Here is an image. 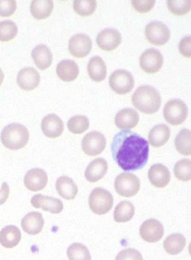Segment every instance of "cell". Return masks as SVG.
I'll return each instance as SVG.
<instances>
[{
	"label": "cell",
	"instance_id": "1",
	"mask_svg": "<svg viewBox=\"0 0 191 260\" xmlns=\"http://www.w3.org/2000/svg\"><path fill=\"white\" fill-rule=\"evenodd\" d=\"M111 149L114 160L126 172L140 171L147 164L149 144L136 133L127 130L118 133Z\"/></svg>",
	"mask_w": 191,
	"mask_h": 260
},
{
	"label": "cell",
	"instance_id": "2",
	"mask_svg": "<svg viewBox=\"0 0 191 260\" xmlns=\"http://www.w3.org/2000/svg\"><path fill=\"white\" fill-rule=\"evenodd\" d=\"M132 102L134 108L141 113L152 115L159 110L161 95L156 88L145 85L136 89L132 96Z\"/></svg>",
	"mask_w": 191,
	"mask_h": 260
},
{
	"label": "cell",
	"instance_id": "3",
	"mask_svg": "<svg viewBox=\"0 0 191 260\" xmlns=\"http://www.w3.org/2000/svg\"><path fill=\"white\" fill-rule=\"evenodd\" d=\"M30 140V132L24 125L14 123L7 125L1 133L3 145L11 150H18L26 145Z\"/></svg>",
	"mask_w": 191,
	"mask_h": 260
},
{
	"label": "cell",
	"instance_id": "4",
	"mask_svg": "<svg viewBox=\"0 0 191 260\" xmlns=\"http://www.w3.org/2000/svg\"><path fill=\"white\" fill-rule=\"evenodd\" d=\"M113 205V196L110 192L103 188H95L89 197V206L92 212L96 215H102L108 213Z\"/></svg>",
	"mask_w": 191,
	"mask_h": 260
},
{
	"label": "cell",
	"instance_id": "5",
	"mask_svg": "<svg viewBox=\"0 0 191 260\" xmlns=\"http://www.w3.org/2000/svg\"><path fill=\"white\" fill-rule=\"evenodd\" d=\"M114 188L121 197H132L135 196L141 188L139 178L132 173H123L116 178Z\"/></svg>",
	"mask_w": 191,
	"mask_h": 260
},
{
	"label": "cell",
	"instance_id": "6",
	"mask_svg": "<svg viewBox=\"0 0 191 260\" xmlns=\"http://www.w3.org/2000/svg\"><path fill=\"white\" fill-rule=\"evenodd\" d=\"M187 114V105L178 99L170 100L163 108V117L172 125H181L186 120Z\"/></svg>",
	"mask_w": 191,
	"mask_h": 260
},
{
	"label": "cell",
	"instance_id": "7",
	"mask_svg": "<svg viewBox=\"0 0 191 260\" xmlns=\"http://www.w3.org/2000/svg\"><path fill=\"white\" fill-rule=\"evenodd\" d=\"M109 85L114 92L124 95L132 91L134 86V80L129 71L119 69L111 75Z\"/></svg>",
	"mask_w": 191,
	"mask_h": 260
},
{
	"label": "cell",
	"instance_id": "8",
	"mask_svg": "<svg viewBox=\"0 0 191 260\" xmlns=\"http://www.w3.org/2000/svg\"><path fill=\"white\" fill-rule=\"evenodd\" d=\"M146 39L153 45L161 47L166 44L170 39V30L165 23L153 21L148 23L145 30Z\"/></svg>",
	"mask_w": 191,
	"mask_h": 260
},
{
	"label": "cell",
	"instance_id": "9",
	"mask_svg": "<svg viewBox=\"0 0 191 260\" xmlns=\"http://www.w3.org/2000/svg\"><path fill=\"white\" fill-rule=\"evenodd\" d=\"M106 147V139L101 133L92 132L83 138L81 148L87 155L95 157L103 152Z\"/></svg>",
	"mask_w": 191,
	"mask_h": 260
},
{
	"label": "cell",
	"instance_id": "10",
	"mask_svg": "<svg viewBox=\"0 0 191 260\" xmlns=\"http://www.w3.org/2000/svg\"><path fill=\"white\" fill-rule=\"evenodd\" d=\"M163 64V55L157 49H146L140 57L141 69L148 74L153 75L158 73L161 69Z\"/></svg>",
	"mask_w": 191,
	"mask_h": 260
},
{
	"label": "cell",
	"instance_id": "11",
	"mask_svg": "<svg viewBox=\"0 0 191 260\" xmlns=\"http://www.w3.org/2000/svg\"><path fill=\"white\" fill-rule=\"evenodd\" d=\"M93 42L90 37L85 34H78L70 39L69 49L70 53L76 58H85L90 54Z\"/></svg>",
	"mask_w": 191,
	"mask_h": 260
},
{
	"label": "cell",
	"instance_id": "12",
	"mask_svg": "<svg viewBox=\"0 0 191 260\" xmlns=\"http://www.w3.org/2000/svg\"><path fill=\"white\" fill-rule=\"evenodd\" d=\"M163 226L156 219H149L145 221L140 228V235L146 242H158L163 237Z\"/></svg>",
	"mask_w": 191,
	"mask_h": 260
},
{
	"label": "cell",
	"instance_id": "13",
	"mask_svg": "<svg viewBox=\"0 0 191 260\" xmlns=\"http://www.w3.org/2000/svg\"><path fill=\"white\" fill-rule=\"evenodd\" d=\"M96 42L102 50L112 52L122 43V35L115 28H107L98 34Z\"/></svg>",
	"mask_w": 191,
	"mask_h": 260
},
{
	"label": "cell",
	"instance_id": "14",
	"mask_svg": "<svg viewBox=\"0 0 191 260\" xmlns=\"http://www.w3.org/2000/svg\"><path fill=\"white\" fill-rule=\"evenodd\" d=\"M24 185L27 189L31 191H42L48 182V176L44 170L40 168H33L27 172L24 177Z\"/></svg>",
	"mask_w": 191,
	"mask_h": 260
},
{
	"label": "cell",
	"instance_id": "15",
	"mask_svg": "<svg viewBox=\"0 0 191 260\" xmlns=\"http://www.w3.org/2000/svg\"><path fill=\"white\" fill-rule=\"evenodd\" d=\"M31 203L35 208L42 209L52 214L61 213L64 210V204L59 199L42 194L35 195L31 200Z\"/></svg>",
	"mask_w": 191,
	"mask_h": 260
},
{
	"label": "cell",
	"instance_id": "16",
	"mask_svg": "<svg viewBox=\"0 0 191 260\" xmlns=\"http://www.w3.org/2000/svg\"><path fill=\"white\" fill-rule=\"evenodd\" d=\"M41 128L45 137L56 139L62 135L64 125L63 120L58 115L49 114L42 119Z\"/></svg>",
	"mask_w": 191,
	"mask_h": 260
},
{
	"label": "cell",
	"instance_id": "17",
	"mask_svg": "<svg viewBox=\"0 0 191 260\" xmlns=\"http://www.w3.org/2000/svg\"><path fill=\"white\" fill-rule=\"evenodd\" d=\"M40 83V75L33 68H25L20 70L17 76V84L25 91L35 90Z\"/></svg>",
	"mask_w": 191,
	"mask_h": 260
},
{
	"label": "cell",
	"instance_id": "18",
	"mask_svg": "<svg viewBox=\"0 0 191 260\" xmlns=\"http://www.w3.org/2000/svg\"><path fill=\"white\" fill-rule=\"evenodd\" d=\"M148 179L156 188H165L170 183L171 174L166 166L162 164H155L150 168Z\"/></svg>",
	"mask_w": 191,
	"mask_h": 260
},
{
	"label": "cell",
	"instance_id": "19",
	"mask_svg": "<svg viewBox=\"0 0 191 260\" xmlns=\"http://www.w3.org/2000/svg\"><path fill=\"white\" fill-rule=\"evenodd\" d=\"M140 121V115L135 110L125 108L116 115L115 124L117 128L124 131L134 128Z\"/></svg>",
	"mask_w": 191,
	"mask_h": 260
},
{
	"label": "cell",
	"instance_id": "20",
	"mask_svg": "<svg viewBox=\"0 0 191 260\" xmlns=\"http://www.w3.org/2000/svg\"><path fill=\"white\" fill-rule=\"evenodd\" d=\"M108 162L103 158H97L89 164L85 176L90 183H96L101 180L108 172Z\"/></svg>",
	"mask_w": 191,
	"mask_h": 260
},
{
	"label": "cell",
	"instance_id": "21",
	"mask_svg": "<svg viewBox=\"0 0 191 260\" xmlns=\"http://www.w3.org/2000/svg\"><path fill=\"white\" fill-rule=\"evenodd\" d=\"M44 220L42 214L32 212L22 219L21 228L24 232L30 235H37L43 229Z\"/></svg>",
	"mask_w": 191,
	"mask_h": 260
},
{
	"label": "cell",
	"instance_id": "22",
	"mask_svg": "<svg viewBox=\"0 0 191 260\" xmlns=\"http://www.w3.org/2000/svg\"><path fill=\"white\" fill-rule=\"evenodd\" d=\"M58 76L64 82H71L77 79L79 69L78 64L71 59H65L60 62L56 69Z\"/></svg>",
	"mask_w": 191,
	"mask_h": 260
},
{
	"label": "cell",
	"instance_id": "23",
	"mask_svg": "<svg viewBox=\"0 0 191 260\" xmlns=\"http://www.w3.org/2000/svg\"><path fill=\"white\" fill-rule=\"evenodd\" d=\"M32 57L36 66L41 71L48 69L52 64V52L44 44H39L35 47L32 52Z\"/></svg>",
	"mask_w": 191,
	"mask_h": 260
},
{
	"label": "cell",
	"instance_id": "24",
	"mask_svg": "<svg viewBox=\"0 0 191 260\" xmlns=\"http://www.w3.org/2000/svg\"><path fill=\"white\" fill-rule=\"evenodd\" d=\"M56 190L60 196L66 200H74L78 193V187L69 177H60L56 181Z\"/></svg>",
	"mask_w": 191,
	"mask_h": 260
},
{
	"label": "cell",
	"instance_id": "25",
	"mask_svg": "<svg viewBox=\"0 0 191 260\" xmlns=\"http://www.w3.org/2000/svg\"><path fill=\"white\" fill-rule=\"evenodd\" d=\"M21 233L15 225H7L0 231V244L5 248L12 249L19 244Z\"/></svg>",
	"mask_w": 191,
	"mask_h": 260
},
{
	"label": "cell",
	"instance_id": "26",
	"mask_svg": "<svg viewBox=\"0 0 191 260\" xmlns=\"http://www.w3.org/2000/svg\"><path fill=\"white\" fill-rule=\"evenodd\" d=\"M88 72L90 79L95 82H101L107 76V67L101 57L96 56L90 59L88 64Z\"/></svg>",
	"mask_w": 191,
	"mask_h": 260
},
{
	"label": "cell",
	"instance_id": "27",
	"mask_svg": "<svg viewBox=\"0 0 191 260\" xmlns=\"http://www.w3.org/2000/svg\"><path fill=\"white\" fill-rule=\"evenodd\" d=\"M170 138V129L166 125H157L149 132L148 140L150 144L155 148L161 147L166 144Z\"/></svg>",
	"mask_w": 191,
	"mask_h": 260
},
{
	"label": "cell",
	"instance_id": "28",
	"mask_svg": "<svg viewBox=\"0 0 191 260\" xmlns=\"http://www.w3.org/2000/svg\"><path fill=\"white\" fill-rule=\"evenodd\" d=\"M53 8L52 0H34L31 4V13L35 19L44 20L51 15Z\"/></svg>",
	"mask_w": 191,
	"mask_h": 260
},
{
	"label": "cell",
	"instance_id": "29",
	"mask_svg": "<svg viewBox=\"0 0 191 260\" xmlns=\"http://www.w3.org/2000/svg\"><path fill=\"white\" fill-rule=\"evenodd\" d=\"M186 245V239L180 234H172L163 241V249L171 255H177L183 250Z\"/></svg>",
	"mask_w": 191,
	"mask_h": 260
},
{
	"label": "cell",
	"instance_id": "30",
	"mask_svg": "<svg viewBox=\"0 0 191 260\" xmlns=\"http://www.w3.org/2000/svg\"><path fill=\"white\" fill-rule=\"evenodd\" d=\"M135 209L129 201L120 202L115 208L114 220L117 222H129L134 217Z\"/></svg>",
	"mask_w": 191,
	"mask_h": 260
},
{
	"label": "cell",
	"instance_id": "31",
	"mask_svg": "<svg viewBox=\"0 0 191 260\" xmlns=\"http://www.w3.org/2000/svg\"><path fill=\"white\" fill-rule=\"evenodd\" d=\"M191 133L188 129H182L177 134L175 140V145L177 152L183 156H190Z\"/></svg>",
	"mask_w": 191,
	"mask_h": 260
},
{
	"label": "cell",
	"instance_id": "32",
	"mask_svg": "<svg viewBox=\"0 0 191 260\" xmlns=\"http://www.w3.org/2000/svg\"><path fill=\"white\" fill-rule=\"evenodd\" d=\"M67 126L73 134H81L89 128L90 120L85 115H76L69 119Z\"/></svg>",
	"mask_w": 191,
	"mask_h": 260
},
{
	"label": "cell",
	"instance_id": "33",
	"mask_svg": "<svg viewBox=\"0 0 191 260\" xmlns=\"http://www.w3.org/2000/svg\"><path fill=\"white\" fill-rule=\"evenodd\" d=\"M73 8L75 13L80 16H90L96 10L97 2L95 0H75Z\"/></svg>",
	"mask_w": 191,
	"mask_h": 260
},
{
	"label": "cell",
	"instance_id": "34",
	"mask_svg": "<svg viewBox=\"0 0 191 260\" xmlns=\"http://www.w3.org/2000/svg\"><path fill=\"white\" fill-rule=\"evenodd\" d=\"M67 256L69 260H92L88 247L79 243H74L69 246Z\"/></svg>",
	"mask_w": 191,
	"mask_h": 260
},
{
	"label": "cell",
	"instance_id": "35",
	"mask_svg": "<svg viewBox=\"0 0 191 260\" xmlns=\"http://www.w3.org/2000/svg\"><path fill=\"white\" fill-rule=\"evenodd\" d=\"M167 8L170 13L176 16H183L190 11V0H168Z\"/></svg>",
	"mask_w": 191,
	"mask_h": 260
},
{
	"label": "cell",
	"instance_id": "36",
	"mask_svg": "<svg viewBox=\"0 0 191 260\" xmlns=\"http://www.w3.org/2000/svg\"><path fill=\"white\" fill-rule=\"evenodd\" d=\"M18 35V27L12 20L0 22V42L13 40Z\"/></svg>",
	"mask_w": 191,
	"mask_h": 260
},
{
	"label": "cell",
	"instance_id": "37",
	"mask_svg": "<svg viewBox=\"0 0 191 260\" xmlns=\"http://www.w3.org/2000/svg\"><path fill=\"white\" fill-rule=\"evenodd\" d=\"M174 173L179 181H189L191 179V160L181 159L175 164Z\"/></svg>",
	"mask_w": 191,
	"mask_h": 260
},
{
	"label": "cell",
	"instance_id": "38",
	"mask_svg": "<svg viewBox=\"0 0 191 260\" xmlns=\"http://www.w3.org/2000/svg\"><path fill=\"white\" fill-rule=\"evenodd\" d=\"M132 5L133 8L138 12V13L144 14L151 11L154 8L156 1L155 0H132Z\"/></svg>",
	"mask_w": 191,
	"mask_h": 260
},
{
	"label": "cell",
	"instance_id": "39",
	"mask_svg": "<svg viewBox=\"0 0 191 260\" xmlns=\"http://www.w3.org/2000/svg\"><path fill=\"white\" fill-rule=\"evenodd\" d=\"M17 4L15 0H0V16L10 17L14 14Z\"/></svg>",
	"mask_w": 191,
	"mask_h": 260
},
{
	"label": "cell",
	"instance_id": "40",
	"mask_svg": "<svg viewBox=\"0 0 191 260\" xmlns=\"http://www.w3.org/2000/svg\"><path fill=\"white\" fill-rule=\"evenodd\" d=\"M116 260H143L140 251L131 248L124 249L117 254Z\"/></svg>",
	"mask_w": 191,
	"mask_h": 260
},
{
	"label": "cell",
	"instance_id": "41",
	"mask_svg": "<svg viewBox=\"0 0 191 260\" xmlns=\"http://www.w3.org/2000/svg\"><path fill=\"white\" fill-rule=\"evenodd\" d=\"M190 44V37H186L180 41L178 46L180 54L184 57H187V58H190L191 57Z\"/></svg>",
	"mask_w": 191,
	"mask_h": 260
},
{
	"label": "cell",
	"instance_id": "42",
	"mask_svg": "<svg viewBox=\"0 0 191 260\" xmlns=\"http://www.w3.org/2000/svg\"><path fill=\"white\" fill-rule=\"evenodd\" d=\"M10 195V187L6 182H4L2 185V188L0 190V205H3L8 200Z\"/></svg>",
	"mask_w": 191,
	"mask_h": 260
},
{
	"label": "cell",
	"instance_id": "43",
	"mask_svg": "<svg viewBox=\"0 0 191 260\" xmlns=\"http://www.w3.org/2000/svg\"><path fill=\"white\" fill-rule=\"evenodd\" d=\"M4 74H3V71L0 69V86L3 84V81H4Z\"/></svg>",
	"mask_w": 191,
	"mask_h": 260
}]
</instances>
